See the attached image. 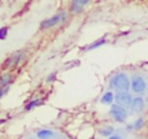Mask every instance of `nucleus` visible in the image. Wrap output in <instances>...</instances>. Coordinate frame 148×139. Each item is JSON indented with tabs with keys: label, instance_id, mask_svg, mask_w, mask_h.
I'll return each instance as SVG.
<instances>
[{
	"label": "nucleus",
	"instance_id": "f257e3e1",
	"mask_svg": "<svg viewBox=\"0 0 148 139\" xmlns=\"http://www.w3.org/2000/svg\"><path fill=\"white\" fill-rule=\"evenodd\" d=\"M109 88L117 92H127L131 88V79L126 73H117L110 78Z\"/></svg>",
	"mask_w": 148,
	"mask_h": 139
},
{
	"label": "nucleus",
	"instance_id": "f03ea898",
	"mask_svg": "<svg viewBox=\"0 0 148 139\" xmlns=\"http://www.w3.org/2000/svg\"><path fill=\"white\" fill-rule=\"evenodd\" d=\"M109 116L112 117L116 122L123 124V122H126V120H127L129 113H127V109L123 108V107L118 105V104H112L110 109H109Z\"/></svg>",
	"mask_w": 148,
	"mask_h": 139
},
{
	"label": "nucleus",
	"instance_id": "7ed1b4c3",
	"mask_svg": "<svg viewBox=\"0 0 148 139\" xmlns=\"http://www.w3.org/2000/svg\"><path fill=\"white\" fill-rule=\"evenodd\" d=\"M66 18H68L66 12H64V10H62V12H59L55 16H52L51 18H47V20L42 21L40 29H43V30H46V29H51V27H53V26L60 25V23H62L64 21H66Z\"/></svg>",
	"mask_w": 148,
	"mask_h": 139
},
{
	"label": "nucleus",
	"instance_id": "20e7f679",
	"mask_svg": "<svg viewBox=\"0 0 148 139\" xmlns=\"http://www.w3.org/2000/svg\"><path fill=\"white\" fill-rule=\"evenodd\" d=\"M147 90V82L142 75L139 74H134L131 77V91L134 94H138V95H142L144 94Z\"/></svg>",
	"mask_w": 148,
	"mask_h": 139
},
{
	"label": "nucleus",
	"instance_id": "39448f33",
	"mask_svg": "<svg viewBox=\"0 0 148 139\" xmlns=\"http://www.w3.org/2000/svg\"><path fill=\"white\" fill-rule=\"evenodd\" d=\"M26 57V53L23 51H16L14 53H12L7 60L4 61L3 64V68L4 69H9V68H13V66H17L20 62H22Z\"/></svg>",
	"mask_w": 148,
	"mask_h": 139
},
{
	"label": "nucleus",
	"instance_id": "423d86ee",
	"mask_svg": "<svg viewBox=\"0 0 148 139\" xmlns=\"http://www.w3.org/2000/svg\"><path fill=\"white\" fill-rule=\"evenodd\" d=\"M133 95L127 92H117L116 94V104H118V105L123 107V108H130L131 104H133Z\"/></svg>",
	"mask_w": 148,
	"mask_h": 139
},
{
	"label": "nucleus",
	"instance_id": "0eeeda50",
	"mask_svg": "<svg viewBox=\"0 0 148 139\" xmlns=\"http://www.w3.org/2000/svg\"><path fill=\"white\" fill-rule=\"evenodd\" d=\"M144 108H146V101H144V99L142 98V96H135L133 100V104H131L130 107V111L133 112V113H142V112L144 111Z\"/></svg>",
	"mask_w": 148,
	"mask_h": 139
},
{
	"label": "nucleus",
	"instance_id": "6e6552de",
	"mask_svg": "<svg viewBox=\"0 0 148 139\" xmlns=\"http://www.w3.org/2000/svg\"><path fill=\"white\" fill-rule=\"evenodd\" d=\"M91 0H72V4H70V12L73 13H82L83 12V8L86 7Z\"/></svg>",
	"mask_w": 148,
	"mask_h": 139
},
{
	"label": "nucleus",
	"instance_id": "1a4fd4ad",
	"mask_svg": "<svg viewBox=\"0 0 148 139\" xmlns=\"http://www.w3.org/2000/svg\"><path fill=\"white\" fill-rule=\"evenodd\" d=\"M113 101H116V95L112 91H107L100 99V103L104 104V105H112Z\"/></svg>",
	"mask_w": 148,
	"mask_h": 139
},
{
	"label": "nucleus",
	"instance_id": "9d476101",
	"mask_svg": "<svg viewBox=\"0 0 148 139\" xmlns=\"http://www.w3.org/2000/svg\"><path fill=\"white\" fill-rule=\"evenodd\" d=\"M143 126H144V118L143 117H139L133 124H129L127 126H126V130H136V131H138V130H140Z\"/></svg>",
	"mask_w": 148,
	"mask_h": 139
},
{
	"label": "nucleus",
	"instance_id": "9b49d317",
	"mask_svg": "<svg viewBox=\"0 0 148 139\" xmlns=\"http://www.w3.org/2000/svg\"><path fill=\"white\" fill-rule=\"evenodd\" d=\"M13 82V77L9 73H4V74L0 77V87H7L10 83Z\"/></svg>",
	"mask_w": 148,
	"mask_h": 139
},
{
	"label": "nucleus",
	"instance_id": "f8f14e48",
	"mask_svg": "<svg viewBox=\"0 0 148 139\" xmlns=\"http://www.w3.org/2000/svg\"><path fill=\"white\" fill-rule=\"evenodd\" d=\"M113 133H114V127H113V126H109V125H108V126L101 127V129L99 130V134L101 135V137H107V138L112 137Z\"/></svg>",
	"mask_w": 148,
	"mask_h": 139
},
{
	"label": "nucleus",
	"instance_id": "ddd939ff",
	"mask_svg": "<svg viewBox=\"0 0 148 139\" xmlns=\"http://www.w3.org/2000/svg\"><path fill=\"white\" fill-rule=\"evenodd\" d=\"M53 135V131L52 130H48V129H43V130H39L36 133V137L39 139H49Z\"/></svg>",
	"mask_w": 148,
	"mask_h": 139
},
{
	"label": "nucleus",
	"instance_id": "4468645a",
	"mask_svg": "<svg viewBox=\"0 0 148 139\" xmlns=\"http://www.w3.org/2000/svg\"><path fill=\"white\" fill-rule=\"evenodd\" d=\"M42 104H43V100H40V99H34V100L29 101V103L26 104L25 111H31V109H34V108H36V107L42 105Z\"/></svg>",
	"mask_w": 148,
	"mask_h": 139
},
{
	"label": "nucleus",
	"instance_id": "2eb2a0df",
	"mask_svg": "<svg viewBox=\"0 0 148 139\" xmlns=\"http://www.w3.org/2000/svg\"><path fill=\"white\" fill-rule=\"evenodd\" d=\"M105 43H107V39H105V38L99 39V40H96V42H94V43H91L90 46H87L86 48L83 49V51H90V49H95V48H97V47L103 46V44H105Z\"/></svg>",
	"mask_w": 148,
	"mask_h": 139
},
{
	"label": "nucleus",
	"instance_id": "dca6fc26",
	"mask_svg": "<svg viewBox=\"0 0 148 139\" xmlns=\"http://www.w3.org/2000/svg\"><path fill=\"white\" fill-rule=\"evenodd\" d=\"M8 35V27H1L0 29V40H4Z\"/></svg>",
	"mask_w": 148,
	"mask_h": 139
},
{
	"label": "nucleus",
	"instance_id": "f3484780",
	"mask_svg": "<svg viewBox=\"0 0 148 139\" xmlns=\"http://www.w3.org/2000/svg\"><path fill=\"white\" fill-rule=\"evenodd\" d=\"M8 91H9V86H7V87H0V99H1L5 94H8Z\"/></svg>",
	"mask_w": 148,
	"mask_h": 139
},
{
	"label": "nucleus",
	"instance_id": "a211bd4d",
	"mask_svg": "<svg viewBox=\"0 0 148 139\" xmlns=\"http://www.w3.org/2000/svg\"><path fill=\"white\" fill-rule=\"evenodd\" d=\"M55 77H56V73H52L51 75H48V77H47V82L48 83H52L55 81Z\"/></svg>",
	"mask_w": 148,
	"mask_h": 139
},
{
	"label": "nucleus",
	"instance_id": "6ab92c4d",
	"mask_svg": "<svg viewBox=\"0 0 148 139\" xmlns=\"http://www.w3.org/2000/svg\"><path fill=\"white\" fill-rule=\"evenodd\" d=\"M108 139H122L121 137H118V135H112V137H109Z\"/></svg>",
	"mask_w": 148,
	"mask_h": 139
},
{
	"label": "nucleus",
	"instance_id": "aec40b11",
	"mask_svg": "<svg viewBox=\"0 0 148 139\" xmlns=\"http://www.w3.org/2000/svg\"><path fill=\"white\" fill-rule=\"evenodd\" d=\"M4 122H5V120H0V125H1V124H4Z\"/></svg>",
	"mask_w": 148,
	"mask_h": 139
},
{
	"label": "nucleus",
	"instance_id": "412c9836",
	"mask_svg": "<svg viewBox=\"0 0 148 139\" xmlns=\"http://www.w3.org/2000/svg\"><path fill=\"white\" fill-rule=\"evenodd\" d=\"M30 139H33V138H30Z\"/></svg>",
	"mask_w": 148,
	"mask_h": 139
}]
</instances>
